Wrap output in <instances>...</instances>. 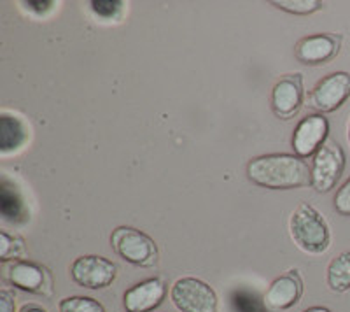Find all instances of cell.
I'll list each match as a JSON object with an SVG mask.
<instances>
[{
  "instance_id": "cell-27",
  "label": "cell",
  "mask_w": 350,
  "mask_h": 312,
  "mask_svg": "<svg viewBox=\"0 0 350 312\" xmlns=\"http://www.w3.org/2000/svg\"><path fill=\"white\" fill-rule=\"evenodd\" d=\"M347 139H349V144H350V118H349V123H347Z\"/></svg>"
},
{
  "instance_id": "cell-22",
  "label": "cell",
  "mask_w": 350,
  "mask_h": 312,
  "mask_svg": "<svg viewBox=\"0 0 350 312\" xmlns=\"http://www.w3.org/2000/svg\"><path fill=\"white\" fill-rule=\"evenodd\" d=\"M334 211L342 216H350V177L338 188L334 195Z\"/></svg>"
},
{
  "instance_id": "cell-15",
  "label": "cell",
  "mask_w": 350,
  "mask_h": 312,
  "mask_svg": "<svg viewBox=\"0 0 350 312\" xmlns=\"http://www.w3.org/2000/svg\"><path fill=\"white\" fill-rule=\"evenodd\" d=\"M0 212L9 223H25L28 220V211L16 186L9 183L8 177H2L0 183Z\"/></svg>"
},
{
  "instance_id": "cell-9",
  "label": "cell",
  "mask_w": 350,
  "mask_h": 312,
  "mask_svg": "<svg viewBox=\"0 0 350 312\" xmlns=\"http://www.w3.org/2000/svg\"><path fill=\"white\" fill-rule=\"evenodd\" d=\"M167 295V285L159 277L140 281L126 289L123 295V305L126 312H152L163 304Z\"/></svg>"
},
{
  "instance_id": "cell-21",
  "label": "cell",
  "mask_w": 350,
  "mask_h": 312,
  "mask_svg": "<svg viewBox=\"0 0 350 312\" xmlns=\"http://www.w3.org/2000/svg\"><path fill=\"white\" fill-rule=\"evenodd\" d=\"M21 251H23V244L20 242V239H14V237L9 235L8 232H0V258L4 261L11 260V258L20 257Z\"/></svg>"
},
{
  "instance_id": "cell-7",
  "label": "cell",
  "mask_w": 350,
  "mask_h": 312,
  "mask_svg": "<svg viewBox=\"0 0 350 312\" xmlns=\"http://www.w3.org/2000/svg\"><path fill=\"white\" fill-rule=\"evenodd\" d=\"M350 96V74L333 73L319 81L308 95V105L319 112H333Z\"/></svg>"
},
{
  "instance_id": "cell-26",
  "label": "cell",
  "mask_w": 350,
  "mask_h": 312,
  "mask_svg": "<svg viewBox=\"0 0 350 312\" xmlns=\"http://www.w3.org/2000/svg\"><path fill=\"white\" fill-rule=\"evenodd\" d=\"M303 312H333V311H331V309H327V307H321V305H315V307L305 309Z\"/></svg>"
},
{
  "instance_id": "cell-13",
  "label": "cell",
  "mask_w": 350,
  "mask_h": 312,
  "mask_svg": "<svg viewBox=\"0 0 350 312\" xmlns=\"http://www.w3.org/2000/svg\"><path fill=\"white\" fill-rule=\"evenodd\" d=\"M5 277L14 288L28 293H44V288L48 285L46 270L40 265L25 260L12 261L5 270Z\"/></svg>"
},
{
  "instance_id": "cell-8",
  "label": "cell",
  "mask_w": 350,
  "mask_h": 312,
  "mask_svg": "<svg viewBox=\"0 0 350 312\" xmlns=\"http://www.w3.org/2000/svg\"><path fill=\"white\" fill-rule=\"evenodd\" d=\"M329 121L323 114H308L298 123L293 135V148L299 158H306L319 151L327 140Z\"/></svg>"
},
{
  "instance_id": "cell-25",
  "label": "cell",
  "mask_w": 350,
  "mask_h": 312,
  "mask_svg": "<svg viewBox=\"0 0 350 312\" xmlns=\"http://www.w3.org/2000/svg\"><path fill=\"white\" fill-rule=\"evenodd\" d=\"M20 312H48L46 309H42L40 305H36V304H27L21 307Z\"/></svg>"
},
{
  "instance_id": "cell-1",
  "label": "cell",
  "mask_w": 350,
  "mask_h": 312,
  "mask_svg": "<svg viewBox=\"0 0 350 312\" xmlns=\"http://www.w3.org/2000/svg\"><path fill=\"white\" fill-rule=\"evenodd\" d=\"M247 177L261 188L299 190L312 184V167L298 155L271 153L249 161Z\"/></svg>"
},
{
  "instance_id": "cell-2",
  "label": "cell",
  "mask_w": 350,
  "mask_h": 312,
  "mask_svg": "<svg viewBox=\"0 0 350 312\" xmlns=\"http://www.w3.org/2000/svg\"><path fill=\"white\" fill-rule=\"evenodd\" d=\"M289 232L295 244L308 255H323L329 249V226L323 214L306 202L299 204L291 214Z\"/></svg>"
},
{
  "instance_id": "cell-5",
  "label": "cell",
  "mask_w": 350,
  "mask_h": 312,
  "mask_svg": "<svg viewBox=\"0 0 350 312\" xmlns=\"http://www.w3.org/2000/svg\"><path fill=\"white\" fill-rule=\"evenodd\" d=\"M345 168V153L336 140H326L312 160V186L317 193H327L336 186Z\"/></svg>"
},
{
  "instance_id": "cell-3",
  "label": "cell",
  "mask_w": 350,
  "mask_h": 312,
  "mask_svg": "<svg viewBox=\"0 0 350 312\" xmlns=\"http://www.w3.org/2000/svg\"><path fill=\"white\" fill-rule=\"evenodd\" d=\"M114 251L135 267H152L158 261V246L148 233L131 226H120L111 235Z\"/></svg>"
},
{
  "instance_id": "cell-17",
  "label": "cell",
  "mask_w": 350,
  "mask_h": 312,
  "mask_svg": "<svg viewBox=\"0 0 350 312\" xmlns=\"http://www.w3.org/2000/svg\"><path fill=\"white\" fill-rule=\"evenodd\" d=\"M231 305L235 312H270L265 298L249 289H237L231 295Z\"/></svg>"
},
{
  "instance_id": "cell-18",
  "label": "cell",
  "mask_w": 350,
  "mask_h": 312,
  "mask_svg": "<svg viewBox=\"0 0 350 312\" xmlns=\"http://www.w3.org/2000/svg\"><path fill=\"white\" fill-rule=\"evenodd\" d=\"M60 312H105V307L92 296H67L58 305Z\"/></svg>"
},
{
  "instance_id": "cell-11",
  "label": "cell",
  "mask_w": 350,
  "mask_h": 312,
  "mask_svg": "<svg viewBox=\"0 0 350 312\" xmlns=\"http://www.w3.org/2000/svg\"><path fill=\"white\" fill-rule=\"evenodd\" d=\"M303 104L301 74H287L273 86L271 92V109L280 120L296 116Z\"/></svg>"
},
{
  "instance_id": "cell-10",
  "label": "cell",
  "mask_w": 350,
  "mask_h": 312,
  "mask_svg": "<svg viewBox=\"0 0 350 312\" xmlns=\"http://www.w3.org/2000/svg\"><path fill=\"white\" fill-rule=\"evenodd\" d=\"M340 48H342V36L315 34L299 40L295 55L305 65H321L333 60L340 53Z\"/></svg>"
},
{
  "instance_id": "cell-14",
  "label": "cell",
  "mask_w": 350,
  "mask_h": 312,
  "mask_svg": "<svg viewBox=\"0 0 350 312\" xmlns=\"http://www.w3.org/2000/svg\"><path fill=\"white\" fill-rule=\"evenodd\" d=\"M28 140V130L21 118L2 112L0 114V151L9 155L21 148Z\"/></svg>"
},
{
  "instance_id": "cell-12",
  "label": "cell",
  "mask_w": 350,
  "mask_h": 312,
  "mask_svg": "<svg viewBox=\"0 0 350 312\" xmlns=\"http://www.w3.org/2000/svg\"><path fill=\"white\" fill-rule=\"evenodd\" d=\"M303 295V281L298 270H287L280 277L273 281L267 289L265 304L275 311H287L295 307Z\"/></svg>"
},
{
  "instance_id": "cell-24",
  "label": "cell",
  "mask_w": 350,
  "mask_h": 312,
  "mask_svg": "<svg viewBox=\"0 0 350 312\" xmlns=\"http://www.w3.org/2000/svg\"><path fill=\"white\" fill-rule=\"evenodd\" d=\"M16 304H14V295L9 289L0 291V312H14Z\"/></svg>"
},
{
  "instance_id": "cell-20",
  "label": "cell",
  "mask_w": 350,
  "mask_h": 312,
  "mask_svg": "<svg viewBox=\"0 0 350 312\" xmlns=\"http://www.w3.org/2000/svg\"><path fill=\"white\" fill-rule=\"evenodd\" d=\"M92 11L95 12L96 16L105 18V20H112V18H118L123 11L124 4L120 0H93L90 4Z\"/></svg>"
},
{
  "instance_id": "cell-6",
  "label": "cell",
  "mask_w": 350,
  "mask_h": 312,
  "mask_svg": "<svg viewBox=\"0 0 350 312\" xmlns=\"http://www.w3.org/2000/svg\"><path fill=\"white\" fill-rule=\"evenodd\" d=\"M118 276V265L105 257L86 255L72 261L70 277L77 286L86 289H104Z\"/></svg>"
},
{
  "instance_id": "cell-16",
  "label": "cell",
  "mask_w": 350,
  "mask_h": 312,
  "mask_svg": "<svg viewBox=\"0 0 350 312\" xmlns=\"http://www.w3.org/2000/svg\"><path fill=\"white\" fill-rule=\"evenodd\" d=\"M327 286L334 293H345L350 289V251L340 252L327 265Z\"/></svg>"
},
{
  "instance_id": "cell-4",
  "label": "cell",
  "mask_w": 350,
  "mask_h": 312,
  "mask_svg": "<svg viewBox=\"0 0 350 312\" xmlns=\"http://www.w3.org/2000/svg\"><path fill=\"white\" fill-rule=\"evenodd\" d=\"M170 300L180 312H217V295L205 281L180 277L170 289Z\"/></svg>"
},
{
  "instance_id": "cell-23",
  "label": "cell",
  "mask_w": 350,
  "mask_h": 312,
  "mask_svg": "<svg viewBox=\"0 0 350 312\" xmlns=\"http://www.w3.org/2000/svg\"><path fill=\"white\" fill-rule=\"evenodd\" d=\"M23 5L28 11L36 12V14H46V12L55 8V2H49V0H28V2H23Z\"/></svg>"
},
{
  "instance_id": "cell-19",
  "label": "cell",
  "mask_w": 350,
  "mask_h": 312,
  "mask_svg": "<svg viewBox=\"0 0 350 312\" xmlns=\"http://www.w3.org/2000/svg\"><path fill=\"white\" fill-rule=\"evenodd\" d=\"M271 4L282 11L293 12V14H310L324 5L319 0H279V2H271Z\"/></svg>"
}]
</instances>
